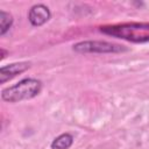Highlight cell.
I'll use <instances>...</instances> for the list:
<instances>
[{
  "instance_id": "obj_2",
  "label": "cell",
  "mask_w": 149,
  "mask_h": 149,
  "mask_svg": "<svg viewBox=\"0 0 149 149\" xmlns=\"http://www.w3.org/2000/svg\"><path fill=\"white\" fill-rule=\"evenodd\" d=\"M42 88V83L38 79L26 78L20 80L13 86H8L2 90L1 98L8 102H17L35 98Z\"/></svg>"
},
{
  "instance_id": "obj_5",
  "label": "cell",
  "mask_w": 149,
  "mask_h": 149,
  "mask_svg": "<svg viewBox=\"0 0 149 149\" xmlns=\"http://www.w3.org/2000/svg\"><path fill=\"white\" fill-rule=\"evenodd\" d=\"M30 63L28 62H20V63H13L0 68V83H5L12 78H14L16 74H20L24 72L27 69H29Z\"/></svg>"
},
{
  "instance_id": "obj_1",
  "label": "cell",
  "mask_w": 149,
  "mask_h": 149,
  "mask_svg": "<svg viewBox=\"0 0 149 149\" xmlns=\"http://www.w3.org/2000/svg\"><path fill=\"white\" fill-rule=\"evenodd\" d=\"M104 34L127 40L134 43L149 42V22H130L101 27Z\"/></svg>"
},
{
  "instance_id": "obj_4",
  "label": "cell",
  "mask_w": 149,
  "mask_h": 149,
  "mask_svg": "<svg viewBox=\"0 0 149 149\" xmlns=\"http://www.w3.org/2000/svg\"><path fill=\"white\" fill-rule=\"evenodd\" d=\"M50 16H51V13L49 8L42 3L33 6L28 13V20L34 27H40L44 24L47 21H49Z\"/></svg>"
},
{
  "instance_id": "obj_3",
  "label": "cell",
  "mask_w": 149,
  "mask_h": 149,
  "mask_svg": "<svg viewBox=\"0 0 149 149\" xmlns=\"http://www.w3.org/2000/svg\"><path fill=\"white\" fill-rule=\"evenodd\" d=\"M73 50L79 54L98 52V54H116L127 51V48L123 45L106 42V41H83L73 45Z\"/></svg>"
},
{
  "instance_id": "obj_6",
  "label": "cell",
  "mask_w": 149,
  "mask_h": 149,
  "mask_svg": "<svg viewBox=\"0 0 149 149\" xmlns=\"http://www.w3.org/2000/svg\"><path fill=\"white\" fill-rule=\"evenodd\" d=\"M73 143V136L69 133L61 134L51 142V149H69Z\"/></svg>"
},
{
  "instance_id": "obj_7",
  "label": "cell",
  "mask_w": 149,
  "mask_h": 149,
  "mask_svg": "<svg viewBox=\"0 0 149 149\" xmlns=\"http://www.w3.org/2000/svg\"><path fill=\"white\" fill-rule=\"evenodd\" d=\"M12 23L13 16L5 10H0V35H5L12 27Z\"/></svg>"
}]
</instances>
